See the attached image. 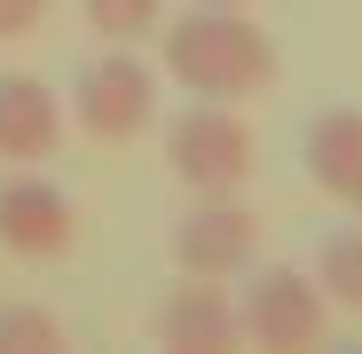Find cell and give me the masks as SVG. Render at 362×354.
I'll list each match as a JSON object with an SVG mask.
<instances>
[{
	"mask_svg": "<svg viewBox=\"0 0 362 354\" xmlns=\"http://www.w3.org/2000/svg\"><path fill=\"white\" fill-rule=\"evenodd\" d=\"M165 165L189 197H236L260 165V142L236 102H189L181 118H165Z\"/></svg>",
	"mask_w": 362,
	"mask_h": 354,
	"instance_id": "obj_2",
	"label": "cell"
},
{
	"mask_svg": "<svg viewBox=\"0 0 362 354\" xmlns=\"http://www.w3.org/2000/svg\"><path fill=\"white\" fill-rule=\"evenodd\" d=\"M315 276H323V300H331V307H354V315H362V220H346V228L323 236Z\"/></svg>",
	"mask_w": 362,
	"mask_h": 354,
	"instance_id": "obj_10",
	"label": "cell"
},
{
	"mask_svg": "<svg viewBox=\"0 0 362 354\" xmlns=\"http://www.w3.org/2000/svg\"><path fill=\"white\" fill-rule=\"evenodd\" d=\"M158 338H165V346H189V354H221V346L245 338V323H236V300H228L221 283L189 276V283L158 307Z\"/></svg>",
	"mask_w": 362,
	"mask_h": 354,
	"instance_id": "obj_9",
	"label": "cell"
},
{
	"mask_svg": "<svg viewBox=\"0 0 362 354\" xmlns=\"http://www.w3.org/2000/svg\"><path fill=\"white\" fill-rule=\"evenodd\" d=\"M308 182L331 197V205H346V213H362V110L354 102H339V110H315L308 118Z\"/></svg>",
	"mask_w": 362,
	"mask_h": 354,
	"instance_id": "obj_8",
	"label": "cell"
},
{
	"mask_svg": "<svg viewBox=\"0 0 362 354\" xmlns=\"http://www.w3.org/2000/svg\"><path fill=\"white\" fill-rule=\"evenodd\" d=\"M64 142V102L32 71H0V165H40Z\"/></svg>",
	"mask_w": 362,
	"mask_h": 354,
	"instance_id": "obj_7",
	"label": "cell"
},
{
	"mask_svg": "<svg viewBox=\"0 0 362 354\" xmlns=\"http://www.w3.org/2000/svg\"><path fill=\"white\" fill-rule=\"evenodd\" d=\"M158 64L197 102H252V95H268L284 79L276 40L245 8H197V0H189V16L158 24Z\"/></svg>",
	"mask_w": 362,
	"mask_h": 354,
	"instance_id": "obj_1",
	"label": "cell"
},
{
	"mask_svg": "<svg viewBox=\"0 0 362 354\" xmlns=\"http://www.w3.org/2000/svg\"><path fill=\"white\" fill-rule=\"evenodd\" d=\"M40 16H47V0H0V40L40 32Z\"/></svg>",
	"mask_w": 362,
	"mask_h": 354,
	"instance_id": "obj_13",
	"label": "cell"
},
{
	"mask_svg": "<svg viewBox=\"0 0 362 354\" xmlns=\"http://www.w3.org/2000/svg\"><path fill=\"white\" fill-rule=\"evenodd\" d=\"M87 8V24L103 32V40H118V47H134V40H150L158 24H165V0H79Z\"/></svg>",
	"mask_w": 362,
	"mask_h": 354,
	"instance_id": "obj_11",
	"label": "cell"
},
{
	"mask_svg": "<svg viewBox=\"0 0 362 354\" xmlns=\"http://www.w3.org/2000/svg\"><path fill=\"white\" fill-rule=\"evenodd\" d=\"M323 283L308 268H245V300H236V323H245L252 346H276V354H299V346H315L323 338Z\"/></svg>",
	"mask_w": 362,
	"mask_h": 354,
	"instance_id": "obj_4",
	"label": "cell"
},
{
	"mask_svg": "<svg viewBox=\"0 0 362 354\" xmlns=\"http://www.w3.org/2000/svg\"><path fill=\"white\" fill-rule=\"evenodd\" d=\"M197 8H245V0H197Z\"/></svg>",
	"mask_w": 362,
	"mask_h": 354,
	"instance_id": "obj_14",
	"label": "cell"
},
{
	"mask_svg": "<svg viewBox=\"0 0 362 354\" xmlns=\"http://www.w3.org/2000/svg\"><path fill=\"white\" fill-rule=\"evenodd\" d=\"M79 244V205L40 182V173H8L0 182V252L16 260H64Z\"/></svg>",
	"mask_w": 362,
	"mask_h": 354,
	"instance_id": "obj_6",
	"label": "cell"
},
{
	"mask_svg": "<svg viewBox=\"0 0 362 354\" xmlns=\"http://www.w3.org/2000/svg\"><path fill=\"white\" fill-rule=\"evenodd\" d=\"M0 346L47 354V346H64V331H55V315H40V307H0Z\"/></svg>",
	"mask_w": 362,
	"mask_h": 354,
	"instance_id": "obj_12",
	"label": "cell"
},
{
	"mask_svg": "<svg viewBox=\"0 0 362 354\" xmlns=\"http://www.w3.org/2000/svg\"><path fill=\"white\" fill-rule=\"evenodd\" d=\"M260 260V213H245L236 197H197L189 220L173 228V268L181 276H205V283H228Z\"/></svg>",
	"mask_w": 362,
	"mask_h": 354,
	"instance_id": "obj_5",
	"label": "cell"
},
{
	"mask_svg": "<svg viewBox=\"0 0 362 354\" xmlns=\"http://www.w3.org/2000/svg\"><path fill=\"white\" fill-rule=\"evenodd\" d=\"M71 118H79V134L95 142H134L158 126V71L142 64L134 47H103L95 64H79L71 79Z\"/></svg>",
	"mask_w": 362,
	"mask_h": 354,
	"instance_id": "obj_3",
	"label": "cell"
}]
</instances>
